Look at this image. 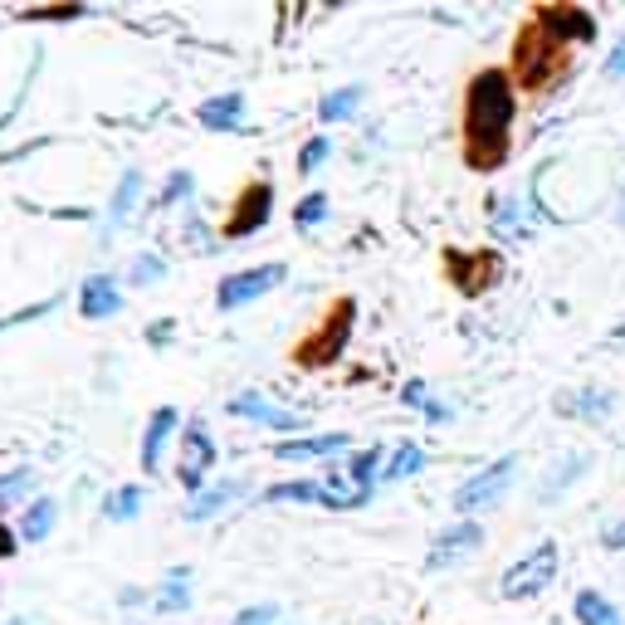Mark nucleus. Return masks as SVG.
I'll return each instance as SVG.
<instances>
[{
  "label": "nucleus",
  "instance_id": "f257e3e1",
  "mask_svg": "<svg viewBox=\"0 0 625 625\" xmlns=\"http://www.w3.org/2000/svg\"><path fill=\"white\" fill-rule=\"evenodd\" d=\"M514 118H518V84L508 69H479L464 88V166L470 172H498L514 152Z\"/></svg>",
  "mask_w": 625,
  "mask_h": 625
},
{
  "label": "nucleus",
  "instance_id": "f03ea898",
  "mask_svg": "<svg viewBox=\"0 0 625 625\" xmlns=\"http://www.w3.org/2000/svg\"><path fill=\"white\" fill-rule=\"evenodd\" d=\"M562 74H567V40H557L542 20H528L514 44V84L528 88V94H542Z\"/></svg>",
  "mask_w": 625,
  "mask_h": 625
},
{
  "label": "nucleus",
  "instance_id": "7ed1b4c3",
  "mask_svg": "<svg viewBox=\"0 0 625 625\" xmlns=\"http://www.w3.org/2000/svg\"><path fill=\"white\" fill-rule=\"evenodd\" d=\"M352 327H357V303H352V299H337L333 309H327V313L309 327V333L293 343V367H303V371L333 367V362L347 352V343H352Z\"/></svg>",
  "mask_w": 625,
  "mask_h": 625
},
{
  "label": "nucleus",
  "instance_id": "20e7f679",
  "mask_svg": "<svg viewBox=\"0 0 625 625\" xmlns=\"http://www.w3.org/2000/svg\"><path fill=\"white\" fill-rule=\"evenodd\" d=\"M518 479V454H504V460H494L488 470L479 474H470L460 488H454V514L460 518H470V514H488V508H498L508 498V488H514Z\"/></svg>",
  "mask_w": 625,
  "mask_h": 625
},
{
  "label": "nucleus",
  "instance_id": "39448f33",
  "mask_svg": "<svg viewBox=\"0 0 625 625\" xmlns=\"http://www.w3.org/2000/svg\"><path fill=\"white\" fill-rule=\"evenodd\" d=\"M269 215H274V181H265V176L245 181L230 215H225V225H220V240L225 245L249 240V235H259L269 225Z\"/></svg>",
  "mask_w": 625,
  "mask_h": 625
},
{
  "label": "nucleus",
  "instance_id": "423d86ee",
  "mask_svg": "<svg viewBox=\"0 0 625 625\" xmlns=\"http://www.w3.org/2000/svg\"><path fill=\"white\" fill-rule=\"evenodd\" d=\"M552 576H557V542H538L528 557H518V562L504 572L498 596L504 601H532L552 586Z\"/></svg>",
  "mask_w": 625,
  "mask_h": 625
},
{
  "label": "nucleus",
  "instance_id": "0eeeda50",
  "mask_svg": "<svg viewBox=\"0 0 625 625\" xmlns=\"http://www.w3.org/2000/svg\"><path fill=\"white\" fill-rule=\"evenodd\" d=\"M289 265H255V269H240V274H225L220 289H215V309L220 313H240L249 303H259L265 293H274Z\"/></svg>",
  "mask_w": 625,
  "mask_h": 625
},
{
  "label": "nucleus",
  "instance_id": "6e6552de",
  "mask_svg": "<svg viewBox=\"0 0 625 625\" xmlns=\"http://www.w3.org/2000/svg\"><path fill=\"white\" fill-rule=\"evenodd\" d=\"M479 548H484V528L474 518H460V522H450L445 532H435V542H430V552H425V567L430 572H445V567L470 562Z\"/></svg>",
  "mask_w": 625,
  "mask_h": 625
},
{
  "label": "nucleus",
  "instance_id": "1a4fd4ad",
  "mask_svg": "<svg viewBox=\"0 0 625 625\" xmlns=\"http://www.w3.org/2000/svg\"><path fill=\"white\" fill-rule=\"evenodd\" d=\"M445 269H450V283L460 293H470V299H479L484 289H494L498 283V259L488 255V249H450L445 255Z\"/></svg>",
  "mask_w": 625,
  "mask_h": 625
},
{
  "label": "nucleus",
  "instance_id": "9d476101",
  "mask_svg": "<svg viewBox=\"0 0 625 625\" xmlns=\"http://www.w3.org/2000/svg\"><path fill=\"white\" fill-rule=\"evenodd\" d=\"M225 411H230L235 420H259V425H269V430H303V416L283 411V406H274V401H265L259 391L230 396V401H225Z\"/></svg>",
  "mask_w": 625,
  "mask_h": 625
},
{
  "label": "nucleus",
  "instance_id": "9b49d317",
  "mask_svg": "<svg viewBox=\"0 0 625 625\" xmlns=\"http://www.w3.org/2000/svg\"><path fill=\"white\" fill-rule=\"evenodd\" d=\"M78 313H84L88 323H104V317L122 313V283L112 274H88L78 283Z\"/></svg>",
  "mask_w": 625,
  "mask_h": 625
},
{
  "label": "nucleus",
  "instance_id": "f8f14e48",
  "mask_svg": "<svg viewBox=\"0 0 625 625\" xmlns=\"http://www.w3.org/2000/svg\"><path fill=\"white\" fill-rule=\"evenodd\" d=\"M142 191H147L142 166H128V172H122V181H118V191H112V201H108V215H104V245L122 230V225L132 220V211L142 206Z\"/></svg>",
  "mask_w": 625,
  "mask_h": 625
},
{
  "label": "nucleus",
  "instance_id": "ddd939ff",
  "mask_svg": "<svg viewBox=\"0 0 625 625\" xmlns=\"http://www.w3.org/2000/svg\"><path fill=\"white\" fill-rule=\"evenodd\" d=\"M538 201H522V196H494L488 201V225H494L504 240H528L538 215H532Z\"/></svg>",
  "mask_w": 625,
  "mask_h": 625
},
{
  "label": "nucleus",
  "instance_id": "4468645a",
  "mask_svg": "<svg viewBox=\"0 0 625 625\" xmlns=\"http://www.w3.org/2000/svg\"><path fill=\"white\" fill-rule=\"evenodd\" d=\"M176 425H181V411L176 406H157L152 420H147V430H142V474H157L162 470V454L166 445H172V435H176Z\"/></svg>",
  "mask_w": 625,
  "mask_h": 625
},
{
  "label": "nucleus",
  "instance_id": "2eb2a0df",
  "mask_svg": "<svg viewBox=\"0 0 625 625\" xmlns=\"http://www.w3.org/2000/svg\"><path fill=\"white\" fill-rule=\"evenodd\" d=\"M196 122L206 132H235L245 122V94H240V88H230V94L206 98V104L196 108Z\"/></svg>",
  "mask_w": 625,
  "mask_h": 625
},
{
  "label": "nucleus",
  "instance_id": "dca6fc26",
  "mask_svg": "<svg viewBox=\"0 0 625 625\" xmlns=\"http://www.w3.org/2000/svg\"><path fill=\"white\" fill-rule=\"evenodd\" d=\"M352 450V435L333 430V435H303V440H279L274 454L279 460H327V454Z\"/></svg>",
  "mask_w": 625,
  "mask_h": 625
},
{
  "label": "nucleus",
  "instance_id": "f3484780",
  "mask_svg": "<svg viewBox=\"0 0 625 625\" xmlns=\"http://www.w3.org/2000/svg\"><path fill=\"white\" fill-rule=\"evenodd\" d=\"M557 411L562 416H576V420H606L616 411V396L606 386H586V391H572V396H557Z\"/></svg>",
  "mask_w": 625,
  "mask_h": 625
},
{
  "label": "nucleus",
  "instance_id": "a211bd4d",
  "mask_svg": "<svg viewBox=\"0 0 625 625\" xmlns=\"http://www.w3.org/2000/svg\"><path fill=\"white\" fill-rule=\"evenodd\" d=\"M191 601H196V586H191V567H172V572H166V582L157 586L152 611H157V616H176V611H186Z\"/></svg>",
  "mask_w": 625,
  "mask_h": 625
},
{
  "label": "nucleus",
  "instance_id": "6ab92c4d",
  "mask_svg": "<svg viewBox=\"0 0 625 625\" xmlns=\"http://www.w3.org/2000/svg\"><path fill=\"white\" fill-rule=\"evenodd\" d=\"M240 494H245V484H215V488H206V494L191 498V504L181 508V518L186 522H211V518H220Z\"/></svg>",
  "mask_w": 625,
  "mask_h": 625
},
{
  "label": "nucleus",
  "instance_id": "aec40b11",
  "mask_svg": "<svg viewBox=\"0 0 625 625\" xmlns=\"http://www.w3.org/2000/svg\"><path fill=\"white\" fill-rule=\"evenodd\" d=\"M181 464H191V470H201V474L215 464V440H211L206 420H191V425L181 430Z\"/></svg>",
  "mask_w": 625,
  "mask_h": 625
},
{
  "label": "nucleus",
  "instance_id": "412c9836",
  "mask_svg": "<svg viewBox=\"0 0 625 625\" xmlns=\"http://www.w3.org/2000/svg\"><path fill=\"white\" fill-rule=\"evenodd\" d=\"M381 464H386V454H381V445H367V450H357L352 460L343 464V479L352 484V488H377L381 484Z\"/></svg>",
  "mask_w": 625,
  "mask_h": 625
},
{
  "label": "nucleus",
  "instance_id": "4be33fe9",
  "mask_svg": "<svg viewBox=\"0 0 625 625\" xmlns=\"http://www.w3.org/2000/svg\"><path fill=\"white\" fill-rule=\"evenodd\" d=\"M54 522H60V504H54V498H30L25 514H20V538L44 542L54 532Z\"/></svg>",
  "mask_w": 625,
  "mask_h": 625
},
{
  "label": "nucleus",
  "instance_id": "5701e85b",
  "mask_svg": "<svg viewBox=\"0 0 625 625\" xmlns=\"http://www.w3.org/2000/svg\"><path fill=\"white\" fill-rule=\"evenodd\" d=\"M572 611H576V625H625L621 606L616 601H606L601 591H576Z\"/></svg>",
  "mask_w": 625,
  "mask_h": 625
},
{
  "label": "nucleus",
  "instance_id": "b1692460",
  "mask_svg": "<svg viewBox=\"0 0 625 625\" xmlns=\"http://www.w3.org/2000/svg\"><path fill=\"white\" fill-rule=\"evenodd\" d=\"M425 470V450L420 445H396L391 454H386V464H381V484H406V479H416V474Z\"/></svg>",
  "mask_w": 625,
  "mask_h": 625
},
{
  "label": "nucleus",
  "instance_id": "393cba45",
  "mask_svg": "<svg viewBox=\"0 0 625 625\" xmlns=\"http://www.w3.org/2000/svg\"><path fill=\"white\" fill-rule=\"evenodd\" d=\"M362 98H367V88H362V84L333 88V94L317 104V118H323V122H352V118H357V108H362Z\"/></svg>",
  "mask_w": 625,
  "mask_h": 625
},
{
  "label": "nucleus",
  "instance_id": "a878e982",
  "mask_svg": "<svg viewBox=\"0 0 625 625\" xmlns=\"http://www.w3.org/2000/svg\"><path fill=\"white\" fill-rule=\"evenodd\" d=\"M142 504H147L142 484H118L112 494H104V518L108 522H132L142 514Z\"/></svg>",
  "mask_w": 625,
  "mask_h": 625
},
{
  "label": "nucleus",
  "instance_id": "bb28decb",
  "mask_svg": "<svg viewBox=\"0 0 625 625\" xmlns=\"http://www.w3.org/2000/svg\"><path fill=\"white\" fill-rule=\"evenodd\" d=\"M191 191H196V176H191V172H172V176H166V186L152 196V211H157V215H166V211L186 206Z\"/></svg>",
  "mask_w": 625,
  "mask_h": 625
},
{
  "label": "nucleus",
  "instance_id": "cd10ccee",
  "mask_svg": "<svg viewBox=\"0 0 625 625\" xmlns=\"http://www.w3.org/2000/svg\"><path fill=\"white\" fill-rule=\"evenodd\" d=\"M40 474L30 470V464H15V470L0 474V508H15L20 498H30V488H35Z\"/></svg>",
  "mask_w": 625,
  "mask_h": 625
},
{
  "label": "nucleus",
  "instance_id": "c85d7f7f",
  "mask_svg": "<svg viewBox=\"0 0 625 625\" xmlns=\"http://www.w3.org/2000/svg\"><path fill=\"white\" fill-rule=\"evenodd\" d=\"M162 279H166V259L157 255V249H142V255L128 265V283H132V289H152V283H162Z\"/></svg>",
  "mask_w": 625,
  "mask_h": 625
},
{
  "label": "nucleus",
  "instance_id": "c756f323",
  "mask_svg": "<svg viewBox=\"0 0 625 625\" xmlns=\"http://www.w3.org/2000/svg\"><path fill=\"white\" fill-rule=\"evenodd\" d=\"M323 220H327V196H323V191H309V196L293 206V230L309 235V230H317Z\"/></svg>",
  "mask_w": 625,
  "mask_h": 625
},
{
  "label": "nucleus",
  "instance_id": "7c9ffc66",
  "mask_svg": "<svg viewBox=\"0 0 625 625\" xmlns=\"http://www.w3.org/2000/svg\"><path fill=\"white\" fill-rule=\"evenodd\" d=\"M211 225L206 220H201V215H186V220H181V245H186V249H196V255H211V249L215 245H220V240H211Z\"/></svg>",
  "mask_w": 625,
  "mask_h": 625
},
{
  "label": "nucleus",
  "instance_id": "2f4dec72",
  "mask_svg": "<svg viewBox=\"0 0 625 625\" xmlns=\"http://www.w3.org/2000/svg\"><path fill=\"white\" fill-rule=\"evenodd\" d=\"M586 464H591V454H572V460H562L557 464V474H552V484H542V498H557V488L562 484H576Z\"/></svg>",
  "mask_w": 625,
  "mask_h": 625
},
{
  "label": "nucleus",
  "instance_id": "473e14b6",
  "mask_svg": "<svg viewBox=\"0 0 625 625\" xmlns=\"http://www.w3.org/2000/svg\"><path fill=\"white\" fill-rule=\"evenodd\" d=\"M327 152H333V142H327V138H309V142H303L299 147V176H313L317 166L327 162Z\"/></svg>",
  "mask_w": 625,
  "mask_h": 625
},
{
  "label": "nucleus",
  "instance_id": "72a5a7b5",
  "mask_svg": "<svg viewBox=\"0 0 625 625\" xmlns=\"http://www.w3.org/2000/svg\"><path fill=\"white\" fill-rule=\"evenodd\" d=\"M78 15H88V6H30V10H20V20H78Z\"/></svg>",
  "mask_w": 625,
  "mask_h": 625
},
{
  "label": "nucleus",
  "instance_id": "f704fd0d",
  "mask_svg": "<svg viewBox=\"0 0 625 625\" xmlns=\"http://www.w3.org/2000/svg\"><path fill=\"white\" fill-rule=\"evenodd\" d=\"M230 625H279V606L274 601H265V606H245Z\"/></svg>",
  "mask_w": 625,
  "mask_h": 625
},
{
  "label": "nucleus",
  "instance_id": "c9c22d12",
  "mask_svg": "<svg viewBox=\"0 0 625 625\" xmlns=\"http://www.w3.org/2000/svg\"><path fill=\"white\" fill-rule=\"evenodd\" d=\"M54 303L60 299H44V303H30V309H20V313H10V317H0V333H6V327H15V323H30V317H44L54 309Z\"/></svg>",
  "mask_w": 625,
  "mask_h": 625
},
{
  "label": "nucleus",
  "instance_id": "e433bc0d",
  "mask_svg": "<svg viewBox=\"0 0 625 625\" xmlns=\"http://www.w3.org/2000/svg\"><path fill=\"white\" fill-rule=\"evenodd\" d=\"M142 337H147V343H152V347H166V343H172V337H176V323H172V317H162V323H152Z\"/></svg>",
  "mask_w": 625,
  "mask_h": 625
},
{
  "label": "nucleus",
  "instance_id": "4c0bfd02",
  "mask_svg": "<svg viewBox=\"0 0 625 625\" xmlns=\"http://www.w3.org/2000/svg\"><path fill=\"white\" fill-rule=\"evenodd\" d=\"M401 401H406V406H416V411H430V391H425V381H406Z\"/></svg>",
  "mask_w": 625,
  "mask_h": 625
},
{
  "label": "nucleus",
  "instance_id": "58836bf2",
  "mask_svg": "<svg viewBox=\"0 0 625 625\" xmlns=\"http://www.w3.org/2000/svg\"><path fill=\"white\" fill-rule=\"evenodd\" d=\"M20 552V528H10L6 518H0V562H6V557H15Z\"/></svg>",
  "mask_w": 625,
  "mask_h": 625
},
{
  "label": "nucleus",
  "instance_id": "ea45409f",
  "mask_svg": "<svg viewBox=\"0 0 625 625\" xmlns=\"http://www.w3.org/2000/svg\"><path fill=\"white\" fill-rule=\"evenodd\" d=\"M601 548H611V552H625V518H621V522H611V528L601 532Z\"/></svg>",
  "mask_w": 625,
  "mask_h": 625
},
{
  "label": "nucleus",
  "instance_id": "a19ab883",
  "mask_svg": "<svg viewBox=\"0 0 625 625\" xmlns=\"http://www.w3.org/2000/svg\"><path fill=\"white\" fill-rule=\"evenodd\" d=\"M621 74H625V40L606 54V78H621Z\"/></svg>",
  "mask_w": 625,
  "mask_h": 625
},
{
  "label": "nucleus",
  "instance_id": "79ce46f5",
  "mask_svg": "<svg viewBox=\"0 0 625 625\" xmlns=\"http://www.w3.org/2000/svg\"><path fill=\"white\" fill-rule=\"evenodd\" d=\"M118 601H122V606H142V601H147V591H142V586H128Z\"/></svg>",
  "mask_w": 625,
  "mask_h": 625
},
{
  "label": "nucleus",
  "instance_id": "37998d69",
  "mask_svg": "<svg viewBox=\"0 0 625 625\" xmlns=\"http://www.w3.org/2000/svg\"><path fill=\"white\" fill-rule=\"evenodd\" d=\"M621 225H625V196H621Z\"/></svg>",
  "mask_w": 625,
  "mask_h": 625
},
{
  "label": "nucleus",
  "instance_id": "c03bdc74",
  "mask_svg": "<svg viewBox=\"0 0 625 625\" xmlns=\"http://www.w3.org/2000/svg\"><path fill=\"white\" fill-rule=\"evenodd\" d=\"M10 625H30V621H10Z\"/></svg>",
  "mask_w": 625,
  "mask_h": 625
},
{
  "label": "nucleus",
  "instance_id": "a18cd8bd",
  "mask_svg": "<svg viewBox=\"0 0 625 625\" xmlns=\"http://www.w3.org/2000/svg\"><path fill=\"white\" fill-rule=\"evenodd\" d=\"M621 337H625V327H621Z\"/></svg>",
  "mask_w": 625,
  "mask_h": 625
}]
</instances>
